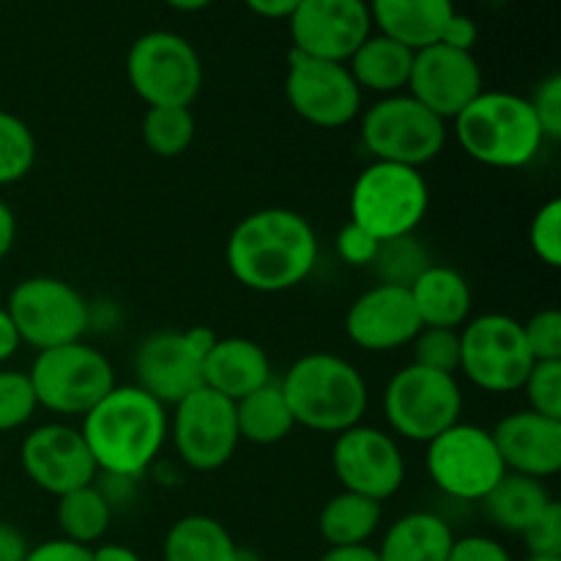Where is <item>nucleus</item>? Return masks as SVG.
Returning a JSON list of instances; mask_svg holds the SVG:
<instances>
[{"instance_id": "obj_21", "label": "nucleus", "mask_w": 561, "mask_h": 561, "mask_svg": "<svg viewBox=\"0 0 561 561\" xmlns=\"http://www.w3.org/2000/svg\"><path fill=\"white\" fill-rule=\"evenodd\" d=\"M504 469L513 474L548 480L561 469V422L535 411L507 414L491 431Z\"/></svg>"}, {"instance_id": "obj_22", "label": "nucleus", "mask_w": 561, "mask_h": 561, "mask_svg": "<svg viewBox=\"0 0 561 561\" xmlns=\"http://www.w3.org/2000/svg\"><path fill=\"white\" fill-rule=\"evenodd\" d=\"M266 383H272V362L250 337H217L203 359V387L233 403Z\"/></svg>"}, {"instance_id": "obj_45", "label": "nucleus", "mask_w": 561, "mask_h": 561, "mask_svg": "<svg viewBox=\"0 0 561 561\" xmlns=\"http://www.w3.org/2000/svg\"><path fill=\"white\" fill-rule=\"evenodd\" d=\"M477 36H480L477 22L471 20V16L458 14V11H455V14L447 20V25H444L442 38H438L436 44H447V47L460 49V53H471L477 44Z\"/></svg>"}, {"instance_id": "obj_36", "label": "nucleus", "mask_w": 561, "mask_h": 561, "mask_svg": "<svg viewBox=\"0 0 561 561\" xmlns=\"http://www.w3.org/2000/svg\"><path fill=\"white\" fill-rule=\"evenodd\" d=\"M36 409V392L27 373L0 370V433L20 431L33 420Z\"/></svg>"}, {"instance_id": "obj_17", "label": "nucleus", "mask_w": 561, "mask_h": 561, "mask_svg": "<svg viewBox=\"0 0 561 561\" xmlns=\"http://www.w3.org/2000/svg\"><path fill=\"white\" fill-rule=\"evenodd\" d=\"M20 463L27 480L55 499L91 485L99 474L82 433L60 422L27 433L20 447Z\"/></svg>"}, {"instance_id": "obj_50", "label": "nucleus", "mask_w": 561, "mask_h": 561, "mask_svg": "<svg viewBox=\"0 0 561 561\" xmlns=\"http://www.w3.org/2000/svg\"><path fill=\"white\" fill-rule=\"evenodd\" d=\"M16 241V217L3 201H0V261L11 252Z\"/></svg>"}, {"instance_id": "obj_3", "label": "nucleus", "mask_w": 561, "mask_h": 561, "mask_svg": "<svg viewBox=\"0 0 561 561\" xmlns=\"http://www.w3.org/2000/svg\"><path fill=\"white\" fill-rule=\"evenodd\" d=\"M285 400L296 425L340 436L362 425L367 411V381L348 359L337 354H307L285 373Z\"/></svg>"}, {"instance_id": "obj_38", "label": "nucleus", "mask_w": 561, "mask_h": 561, "mask_svg": "<svg viewBox=\"0 0 561 561\" xmlns=\"http://www.w3.org/2000/svg\"><path fill=\"white\" fill-rule=\"evenodd\" d=\"M529 244L531 252L540 257L546 266L559 268L561 266V201L553 197L540 211L535 214L529 228Z\"/></svg>"}, {"instance_id": "obj_51", "label": "nucleus", "mask_w": 561, "mask_h": 561, "mask_svg": "<svg viewBox=\"0 0 561 561\" xmlns=\"http://www.w3.org/2000/svg\"><path fill=\"white\" fill-rule=\"evenodd\" d=\"M91 561H142L131 548L118 546V542H107V546L91 548Z\"/></svg>"}, {"instance_id": "obj_14", "label": "nucleus", "mask_w": 561, "mask_h": 561, "mask_svg": "<svg viewBox=\"0 0 561 561\" xmlns=\"http://www.w3.org/2000/svg\"><path fill=\"white\" fill-rule=\"evenodd\" d=\"M285 96L290 110L318 129L348 126L362 113V88L348 66L290 49Z\"/></svg>"}, {"instance_id": "obj_8", "label": "nucleus", "mask_w": 561, "mask_h": 561, "mask_svg": "<svg viewBox=\"0 0 561 561\" xmlns=\"http://www.w3.org/2000/svg\"><path fill=\"white\" fill-rule=\"evenodd\" d=\"M362 142L376 162L420 170L447 146V121L411 93H392L362 115Z\"/></svg>"}, {"instance_id": "obj_9", "label": "nucleus", "mask_w": 561, "mask_h": 561, "mask_svg": "<svg viewBox=\"0 0 561 561\" xmlns=\"http://www.w3.org/2000/svg\"><path fill=\"white\" fill-rule=\"evenodd\" d=\"M126 77L148 107H192L203 85V64L184 36L151 31L129 47Z\"/></svg>"}, {"instance_id": "obj_39", "label": "nucleus", "mask_w": 561, "mask_h": 561, "mask_svg": "<svg viewBox=\"0 0 561 561\" xmlns=\"http://www.w3.org/2000/svg\"><path fill=\"white\" fill-rule=\"evenodd\" d=\"M524 327L526 345L535 362H561V312L553 307L535 312Z\"/></svg>"}, {"instance_id": "obj_13", "label": "nucleus", "mask_w": 561, "mask_h": 561, "mask_svg": "<svg viewBox=\"0 0 561 561\" xmlns=\"http://www.w3.org/2000/svg\"><path fill=\"white\" fill-rule=\"evenodd\" d=\"M175 455L192 471H217L233 460L239 449V425L236 403L214 389L201 387L173 405V420L168 422Z\"/></svg>"}, {"instance_id": "obj_54", "label": "nucleus", "mask_w": 561, "mask_h": 561, "mask_svg": "<svg viewBox=\"0 0 561 561\" xmlns=\"http://www.w3.org/2000/svg\"><path fill=\"white\" fill-rule=\"evenodd\" d=\"M526 561H561V559H557V557H529Z\"/></svg>"}, {"instance_id": "obj_33", "label": "nucleus", "mask_w": 561, "mask_h": 561, "mask_svg": "<svg viewBox=\"0 0 561 561\" xmlns=\"http://www.w3.org/2000/svg\"><path fill=\"white\" fill-rule=\"evenodd\" d=\"M427 266H431V255H427L425 247L414 239V233L381 241V247H378L376 257H373L370 263L378 283L400 285V288H411V283H414Z\"/></svg>"}, {"instance_id": "obj_47", "label": "nucleus", "mask_w": 561, "mask_h": 561, "mask_svg": "<svg viewBox=\"0 0 561 561\" xmlns=\"http://www.w3.org/2000/svg\"><path fill=\"white\" fill-rule=\"evenodd\" d=\"M301 0H244L247 9L266 20H288Z\"/></svg>"}, {"instance_id": "obj_42", "label": "nucleus", "mask_w": 561, "mask_h": 561, "mask_svg": "<svg viewBox=\"0 0 561 561\" xmlns=\"http://www.w3.org/2000/svg\"><path fill=\"white\" fill-rule=\"evenodd\" d=\"M334 244H337V255L343 257V263L362 268V266H370L373 257H376V252H378V247H381V241L348 219V222L340 228Z\"/></svg>"}, {"instance_id": "obj_27", "label": "nucleus", "mask_w": 561, "mask_h": 561, "mask_svg": "<svg viewBox=\"0 0 561 561\" xmlns=\"http://www.w3.org/2000/svg\"><path fill=\"white\" fill-rule=\"evenodd\" d=\"M551 502L553 496L548 493L546 482L507 471L480 504L493 526L513 531V535H524L526 526Z\"/></svg>"}, {"instance_id": "obj_35", "label": "nucleus", "mask_w": 561, "mask_h": 561, "mask_svg": "<svg viewBox=\"0 0 561 561\" xmlns=\"http://www.w3.org/2000/svg\"><path fill=\"white\" fill-rule=\"evenodd\" d=\"M414 362L411 365L455 376L460 370V332L458 329L422 327L414 340Z\"/></svg>"}, {"instance_id": "obj_1", "label": "nucleus", "mask_w": 561, "mask_h": 561, "mask_svg": "<svg viewBox=\"0 0 561 561\" xmlns=\"http://www.w3.org/2000/svg\"><path fill=\"white\" fill-rule=\"evenodd\" d=\"M236 283L255 294H283L312 274L318 236L307 217L290 208H261L241 219L225 247Z\"/></svg>"}, {"instance_id": "obj_10", "label": "nucleus", "mask_w": 561, "mask_h": 561, "mask_svg": "<svg viewBox=\"0 0 561 561\" xmlns=\"http://www.w3.org/2000/svg\"><path fill=\"white\" fill-rule=\"evenodd\" d=\"M16 334L36 351L77 343L91 327V307L80 290L58 277H27L5 301Z\"/></svg>"}, {"instance_id": "obj_37", "label": "nucleus", "mask_w": 561, "mask_h": 561, "mask_svg": "<svg viewBox=\"0 0 561 561\" xmlns=\"http://www.w3.org/2000/svg\"><path fill=\"white\" fill-rule=\"evenodd\" d=\"M529 411L561 422V362H535L524 387Z\"/></svg>"}, {"instance_id": "obj_16", "label": "nucleus", "mask_w": 561, "mask_h": 561, "mask_svg": "<svg viewBox=\"0 0 561 561\" xmlns=\"http://www.w3.org/2000/svg\"><path fill=\"white\" fill-rule=\"evenodd\" d=\"M288 22L296 53L334 64H348L362 42L373 36L365 0H301Z\"/></svg>"}, {"instance_id": "obj_15", "label": "nucleus", "mask_w": 561, "mask_h": 561, "mask_svg": "<svg viewBox=\"0 0 561 561\" xmlns=\"http://www.w3.org/2000/svg\"><path fill=\"white\" fill-rule=\"evenodd\" d=\"M332 469L343 491L373 502H387L405 482L403 449L387 431L370 425H354L334 438Z\"/></svg>"}, {"instance_id": "obj_48", "label": "nucleus", "mask_w": 561, "mask_h": 561, "mask_svg": "<svg viewBox=\"0 0 561 561\" xmlns=\"http://www.w3.org/2000/svg\"><path fill=\"white\" fill-rule=\"evenodd\" d=\"M20 345H22V340H20V334H16V327H14V321H11L9 310H5V307H0V365H3V362H9L11 356L20 351Z\"/></svg>"}, {"instance_id": "obj_28", "label": "nucleus", "mask_w": 561, "mask_h": 561, "mask_svg": "<svg viewBox=\"0 0 561 561\" xmlns=\"http://www.w3.org/2000/svg\"><path fill=\"white\" fill-rule=\"evenodd\" d=\"M236 425H239L241 442L257 444V447H272L288 438L296 422L279 383L272 381L247 398L236 400Z\"/></svg>"}, {"instance_id": "obj_40", "label": "nucleus", "mask_w": 561, "mask_h": 561, "mask_svg": "<svg viewBox=\"0 0 561 561\" xmlns=\"http://www.w3.org/2000/svg\"><path fill=\"white\" fill-rule=\"evenodd\" d=\"M524 542L529 557H557L561 559V507L551 502L529 526L524 529Z\"/></svg>"}, {"instance_id": "obj_24", "label": "nucleus", "mask_w": 561, "mask_h": 561, "mask_svg": "<svg viewBox=\"0 0 561 561\" xmlns=\"http://www.w3.org/2000/svg\"><path fill=\"white\" fill-rule=\"evenodd\" d=\"M411 299H414L416 316H420L422 327L436 329H458L469 321L471 305V285L460 272L449 266H438L431 263L420 277L411 283L409 288Z\"/></svg>"}, {"instance_id": "obj_46", "label": "nucleus", "mask_w": 561, "mask_h": 561, "mask_svg": "<svg viewBox=\"0 0 561 561\" xmlns=\"http://www.w3.org/2000/svg\"><path fill=\"white\" fill-rule=\"evenodd\" d=\"M27 551L31 546H27L25 535L11 524H0V561H25Z\"/></svg>"}, {"instance_id": "obj_5", "label": "nucleus", "mask_w": 561, "mask_h": 561, "mask_svg": "<svg viewBox=\"0 0 561 561\" xmlns=\"http://www.w3.org/2000/svg\"><path fill=\"white\" fill-rule=\"evenodd\" d=\"M431 208V186L416 168L373 162L351 190V222L378 241L411 236Z\"/></svg>"}, {"instance_id": "obj_6", "label": "nucleus", "mask_w": 561, "mask_h": 561, "mask_svg": "<svg viewBox=\"0 0 561 561\" xmlns=\"http://www.w3.org/2000/svg\"><path fill=\"white\" fill-rule=\"evenodd\" d=\"M27 378L38 409L60 416H85L115 387V370L107 356L82 340L38 351Z\"/></svg>"}, {"instance_id": "obj_30", "label": "nucleus", "mask_w": 561, "mask_h": 561, "mask_svg": "<svg viewBox=\"0 0 561 561\" xmlns=\"http://www.w3.org/2000/svg\"><path fill=\"white\" fill-rule=\"evenodd\" d=\"M162 557L164 561H233L236 542L211 515H186L170 526Z\"/></svg>"}, {"instance_id": "obj_2", "label": "nucleus", "mask_w": 561, "mask_h": 561, "mask_svg": "<svg viewBox=\"0 0 561 561\" xmlns=\"http://www.w3.org/2000/svg\"><path fill=\"white\" fill-rule=\"evenodd\" d=\"M80 433L104 477L140 480L168 442V414L140 387L115 383L82 416Z\"/></svg>"}, {"instance_id": "obj_53", "label": "nucleus", "mask_w": 561, "mask_h": 561, "mask_svg": "<svg viewBox=\"0 0 561 561\" xmlns=\"http://www.w3.org/2000/svg\"><path fill=\"white\" fill-rule=\"evenodd\" d=\"M233 561H261V557H257L252 548H244V546H236V557Z\"/></svg>"}, {"instance_id": "obj_49", "label": "nucleus", "mask_w": 561, "mask_h": 561, "mask_svg": "<svg viewBox=\"0 0 561 561\" xmlns=\"http://www.w3.org/2000/svg\"><path fill=\"white\" fill-rule=\"evenodd\" d=\"M318 561H381L378 559V551L370 546H340L329 548Z\"/></svg>"}, {"instance_id": "obj_52", "label": "nucleus", "mask_w": 561, "mask_h": 561, "mask_svg": "<svg viewBox=\"0 0 561 561\" xmlns=\"http://www.w3.org/2000/svg\"><path fill=\"white\" fill-rule=\"evenodd\" d=\"M170 9L175 11H203L214 3V0H164Z\"/></svg>"}, {"instance_id": "obj_19", "label": "nucleus", "mask_w": 561, "mask_h": 561, "mask_svg": "<svg viewBox=\"0 0 561 561\" xmlns=\"http://www.w3.org/2000/svg\"><path fill=\"white\" fill-rule=\"evenodd\" d=\"M422 321L416 316L414 299L409 288L400 285H373L345 316V334L354 345L370 351V354H387L409 345L420 334Z\"/></svg>"}, {"instance_id": "obj_20", "label": "nucleus", "mask_w": 561, "mask_h": 561, "mask_svg": "<svg viewBox=\"0 0 561 561\" xmlns=\"http://www.w3.org/2000/svg\"><path fill=\"white\" fill-rule=\"evenodd\" d=\"M135 376V387L168 409L203 387V354L186 332H153L137 345Z\"/></svg>"}, {"instance_id": "obj_26", "label": "nucleus", "mask_w": 561, "mask_h": 561, "mask_svg": "<svg viewBox=\"0 0 561 561\" xmlns=\"http://www.w3.org/2000/svg\"><path fill=\"white\" fill-rule=\"evenodd\" d=\"M345 66H348L351 77H354L362 91L392 96V93L409 88L414 49L378 33V36H367Z\"/></svg>"}, {"instance_id": "obj_44", "label": "nucleus", "mask_w": 561, "mask_h": 561, "mask_svg": "<svg viewBox=\"0 0 561 561\" xmlns=\"http://www.w3.org/2000/svg\"><path fill=\"white\" fill-rule=\"evenodd\" d=\"M25 561H91V548L58 537V540H47L31 548Z\"/></svg>"}, {"instance_id": "obj_43", "label": "nucleus", "mask_w": 561, "mask_h": 561, "mask_svg": "<svg viewBox=\"0 0 561 561\" xmlns=\"http://www.w3.org/2000/svg\"><path fill=\"white\" fill-rule=\"evenodd\" d=\"M447 561H515L510 557L507 548L499 540L485 535H471L460 537L453 542V551H449Z\"/></svg>"}, {"instance_id": "obj_7", "label": "nucleus", "mask_w": 561, "mask_h": 561, "mask_svg": "<svg viewBox=\"0 0 561 561\" xmlns=\"http://www.w3.org/2000/svg\"><path fill=\"white\" fill-rule=\"evenodd\" d=\"M383 414L400 438L427 444L458 425L463 414V392L455 376L409 365L389 378Z\"/></svg>"}, {"instance_id": "obj_31", "label": "nucleus", "mask_w": 561, "mask_h": 561, "mask_svg": "<svg viewBox=\"0 0 561 561\" xmlns=\"http://www.w3.org/2000/svg\"><path fill=\"white\" fill-rule=\"evenodd\" d=\"M55 518L64 531V540L91 548L93 542L107 535L110 520H113V504L104 496L102 488L91 482V485L58 496Z\"/></svg>"}, {"instance_id": "obj_41", "label": "nucleus", "mask_w": 561, "mask_h": 561, "mask_svg": "<svg viewBox=\"0 0 561 561\" xmlns=\"http://www.w3.org/2000/svg\"><path fill=\"white\" fill-rule=\"evenodd\" d=\"M531 110L537 115L546 140H559L561 137V75H548L540 85L535 88V96L529 99Z\"/></svg>"}, {"instance_id": "obj_18", "label": "nucleus", "mask_w": 561, "mask_h": 561, "mask_svg": "<svg viewBox=\"0 0 561 561\" xmlns=\"http://www.w3.org/2000/svg\"><path fill=\"white\" fill-rule=\"evenodd\" d=\"M482 91V69L474 53H460L447 44H431L414 53L409 93L442 121L458 118Z\"/></svg>"}, {"instance_id": "obj_29", "label": "nucleus", "mask_w": 561, "mask_h": 561, "mask_svg": "<svg viewBox=\"0 0 561 561\" xmlns=\"http://www.w3.org/2000/svg\"><path fill=\"white\" fill-rule=\"evenodd\" d=\"M381 524V502L359 496V493L340 491L323 504L318 515V531L329 548L367 546Z\"/></svg>"}, {"instance_id": "obj_34", "label": "nucleus", "mask_w": 561, "mask_h": 561, "mask_svg": "<svg viewBox=\"0 0 561 561\" xmlns=\"http://www.w3.org/2000/svg\"><path fill=\"white\" fill-rule=\"evenodd\" d=\"M36 164V137L14 113L0 110V186L16 184Z\"/></svg>"}, {"instance_id": "obj_4", "label": "nucleus", "mask_w": 561, "mask_h": 561, "mask_svg": "<svg viewBox=\"0 0 561 561\" xmlns=\"http://www.w3.org/2000/svg\"><path fill=\"white\" fill-rule=\"evenodd\" d=\"M455 140L480 164L518 170L546 146L529 99L507 91H482L455 118Z\"/></svg>"}, {"instance_id": "obj_11", "label": "nucleus", "mask_w": 561, "mask_h": 561, "mask_svg": "<svg viewBox=\"0 0 561 561\" xmlns=\"http://www.w3.org/2000/svg\"><path fill=\"white\" fill-rule=\"evenodd\" d=\"M531 367L535 356L526 345L520 321L502 312L466 321L460 332V370L482 392H518Z\"/></svg>"}, {"instance_id": "obj_32", "label": "nucleus", "mask_w": 561, "mask_h": 561, "mask_svg": "<svg viewBox=\"0 0 561 561\" xmlns=\"http://www.w3.org/2000/svg\"><path fill=\"white\" fill-rule=\"evenodd\" d=\"M195 115L190 107H148L142 118V140L157 157H181L195 140Z\"/></svg>"}, {"instance_id": "obj_25", "label": "nucleus", "mask_w": 561, "mask_h": 561, "mask_svg": "<svg viewBox=\"0 0 561 561\" xmlns=\"http://www.w3.org/2000/svg\"><path fill=\"white\" fill-rule=\"evenodd\" d=\"M453 526L436 513H409L394 520L383 535L381 561H447L453 551Z\"/></svg>"}, {"instance_id": "obj_12", "label": "nucleus", "mask_w": 561, "mask_h": 561, "mask_svg": "<svg viewBox=\"0 0 561 561\" xmlns=\"http://www.w3.org/2000/svg\"><path fill=\"white\" fill-rule=\"evenodd\" d=\"M425 466L433 485L458 502H482L507 474L491 431L466 422L427 442Z\"/></svg>"}, {"instance_id": "obj_23", "label": "nucleus", "mask_w": 561, "mask_h": 561, "mask_svg": "<svg viewBox=\"0 0 561 561\" xmlns=\"http://www.w3.org/2000/svg\"><path fill=\"white\" fill-rule=\"evenodd\" d=\"M370 20L383 36L409 49L431 47L442 38L444 25L455 14L453 0H370Z\"/></svg>"}]
</instances>
